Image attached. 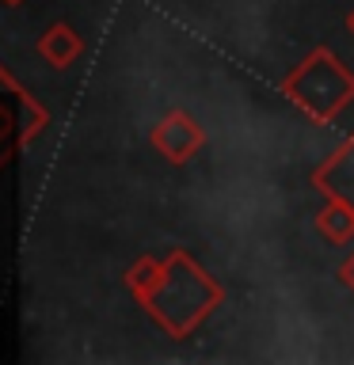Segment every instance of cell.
Listing matches in <instances>:
<instances>
[{"label":"cell","instance_id":"obj_5","mask_svg":"<svg viewBox=\"0 0 354 365\" xmlns=\"http://www.w3.org/2000/svg\"><path fill=\"white\" fill-rule=\"evenodd\" d=\"M39 53L50 68H69L80 53H84V38H80L69 23H54V27L39 38Z\"/></svg>","mask_w":354,"mask_h":365},{"label":"cell","instance_id":"obj_8","mask_svg":"<svg viewBox=\"0 0 354 365\" xmlns=\"http://www.w3.org/2000/svg\"><path fill=\"white\" fill-rule=\"evenodd\" d=\"M339 282L347 285V289H354V255H350V259L339 267Z\"/></svg>","mask_w":354,"mask_h":365},{"label":"cell","instance_id":"obj_10","mask_svg":"<svg viewBox=\"0 0 354 365\" xmlns=\"http://www.w3.org/2000/svg\"><path fill=\"white\" fill-rule=\"evenodd\" d=\"M4 4H11V8H16V4H23V0H4Z\"/></svg>","mask_w":354,"mask_h":365},{"label":"cell","instance_id":"obj_3","mask_svg":"<svg viewBox=\"0 0 354 365\" xmlns=\"http://www.w3.org/2000/svg\"><path fill=\"white\" fill-rule=\"evenodd\" d=\"M202 141H206L202 125L194 122L187 110H171L168 118H160L153 125V133H148V145H153L168 164H187V160L202 148Z\"/></svg>","mask_w":354,"mask_h":365},{"label":"cell","instance_id":"obj_1","mask_svg":"<svg viewBox=\"0 0 354 365\" xmlns=\"http://www.w3.org/2000/svg\"><path fill=\"white\" fill-rule=\"evenodd\" d=\"M141 304L171 339H187L221 304V289L187 251H171L160 282L141 297Z\"/></svg>","mask_w":354,"mask_h":365},{"label":"cell","instance_id":"obj_2","mask_svg":"<svg viewBox=\"0 0 354 365\" xmlns=\"http://www.w3.org/2000/svg\"><path fill=\"white\" fill-rule=\"evenodd\" d=\"M282 91L316 122H331L354 99V76L328 46H320L316 53L305 57V65L293 76H285Z\"/></svg>","mask_w":354,"mask_h":365},{"label":"cell","instance_id":"obj_6","mask_svg":"<svg viewBox=\"0 0 354 365\" xmlns=\"http://www.w3.org/2000/svg\"><path fill=\"white\" fill-rule=\"evenodd\" d=\"M316 228L331 240V244H347L354 236V210L339 198H328V205L316 213Z\"/></svg>","mask_w":354,"mask_h":365},{"label":"cell","instance_id":"obj_7","mask_svg":"<svg viewBox=\"0 0 354 365\" xmlns=\"http://www.w3.org/2000/svg\"><path fill=\"white\" fill-rule=\"evenodd\" d=\"M160 274H164V262L153 259V255H145V259H137L133 267L126 270V285H130V293L137 297V301H141V297L160 282Z\"/></svg>","mask_w":354,"mask_h":365},{"label":"cell","instance_id":"obj_4","mask_svg":"<svg viewBox=\"0 0 354 365\" xmlns=\"http://www.w3.org/2000/svg\"><path fill=\"white\" fill-rule=\"evenodd\" d=\"M313 182L328 194V198H339V202H347L354 210V137L331 153L328 164L316 168Z\"/></svg>","mask_w":354,"mask_h":365},{"label":"cell","instance_id":"obj_9","mask_svg":"<svg viewBox=\"0 0 354 365\" xmlns=\"http://www.w3.org/2000/svg\"><path fill=\"white\" fill-rule=\"evenodd\" d=\"M347 27H350V34H354V11H350V16H347Z\"/></svg>","mask_w":354,"mask_h":365}]
</instances>
